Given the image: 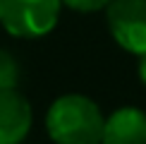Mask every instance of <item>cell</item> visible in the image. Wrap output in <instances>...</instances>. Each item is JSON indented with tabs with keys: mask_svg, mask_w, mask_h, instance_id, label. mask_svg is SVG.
<instances>
[{
	"mask_svg": "<svg viewBox=\"0 0 146 144\" xmlns=\"http://www.w3.org/2000/svg\"><path fill=\"white\" fill-rule=\"evenodd\" d=\"M101 144H146V113L134 106L113 111L103 125Z\"/></svg>",
	"mask_w": 146,
	"mask_h": 144,
	"instance_id": "obj_5",
	"label": "cell"
},
{
	"mask_svg": "<svg viewBox=\"0 0 146 144\" xmlns=\"http://www.w3.org/2000/svg\"><path fill=\"white\" fill-rule=\"evenodd\" d=\"M108 29L122 51L146 55V0H110Z\"/></svg>",
	"mask_w": 146,
	"mask_h": 144,
	"instance_id": "obj_3",
	"label": "cell"
},
{
	"mask_svg": "<svg viewBox=\"0 0 146 144\" xmlns=\"http://www.w3.org/2000/svg\"><path fill=\"white\" fill-rule=\"evenodd\" d=\"M62 3L77 12H96L101 7H108L110 0H62Z\"/></svg>",
	"mask_w": 146,
	"mask_h": 144,
	"instance_id": "obj_7",
	"label": "cell"
},
{
	"mask_svg": "<svg viewBox=\"0 0 146 144\" xmlns=\"http://www.w3.org/2000/svg\"><path fill=\"white\" fill-rule=\"evenodd\" d=\"M103 125L98 103L82 94L60 96L46 113V130L55 144H101Z\"/></svg>",
	"mask_w": 146,
	"mask_h": 144,
	"instance_id": "obj_1",
	"label": "cell"
},
{
	"mask_svg": "<svg viewBox=\"0 0 146 144\" xmlns=\"http://www.w3.org/2000/svg\"><path fill=\"white\" fill-rule=\"evenodd\" d=\"M34 123L31 106L17 89L0 91V144H19Z\"/></svg>",
	"mask_w": 146,
	"mask_h": 144,
	"instance_id": "obj_4",
	"label": "cell"
},
{
	"mask_svg": "<svg viewBox=\"0 0 146 144\" xmlns=\"http://www.w3.org/2000/svg\"><path fill=\"white\" fill-rule=\"evenodd\" d=\"M139 79L146 84V55L139 58Z\"/></svg>",
	"mask_w": 146,
	"mask_h": 144,
	"instance_id": "obj_8",
	"label": "cell"
},
{
	"mask_svg": "<svg viewBox=\"0 0 146 144\" xmlns=\"http://www.w3.org/2000/svg\"><path fill=\"white\" fill-rule=\"evenodd\" d=\"M62 0H0V27L17 39H41L60 19Z\"/></svg>",
	"mask_w": 146,
	"mask_h": 144,
	"instance_id": "obj_2",
	"label": "cell"
},
{
	"mask_svg": "<svg viewBox=\"0 0 146 144\" xmlns=\"http://www.w3.org/2000/svg\"><path fill=\"white\" fill-rule=\"evenodd\" d=\"M17 82H19V65L5 48H0V91L17 89Z\"/></svg>",
	"mask_w": 146,
	"mask_h": 144,
	"instance_id": "obj_6",
	"label": "cell"
}]
</instances>
